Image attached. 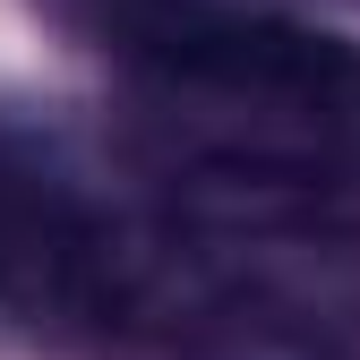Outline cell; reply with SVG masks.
Segmentation results:
<instances>
[{"label":"cell","instance_id":"obj_1","mask_svg":"<svg viewBox=\"0 0 360 360\" xmlns=\"http://www.w3.org/2000/svg\"><path fill=\"white\" fill-rule=\"evenodd\" d=\"M60 9L103 52L138 60L180 95L266 103L360 138V52H343L335 34H309L249 0H60Z\"/></svg>","mask_w":360,"mask_h":360},{"label":"cell","instance_id":"obj_2","mask_svg":"<svg viewBox=\"0 0 360 360\" xmlns=\"http://www.w3.org/2000/svg\"><path fill=\"white\" fill-rule=\"evenodd\" d=\"M180 360H352L326 326L292 318V309H232L223 326H206Z\"/></svg>","mask_w":360,"mask_h":360}]
</instances>
